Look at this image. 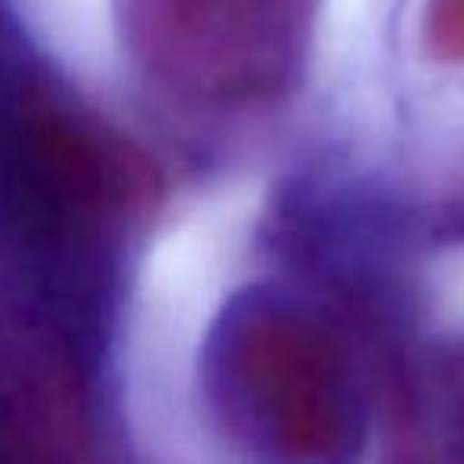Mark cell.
<instances>
[{"label": "cell", "mask_w": 464, "mask_h": 464, "mask_svg": "<svg viewBox=\"0 0 464 464\" xmlns=\"http://www.w3.org/2000/svg\"><path fill=\"white\" fill-rule=\"evenodd\" d=\"M207 404L229 426L286 449H324L350 432L356 379L337 322L303 293L248 286L207 334Z\"/></svg>", "instance_id": "1"}, {"label": "cell", "mask_w": 464, "mask_h": 464, "mask_svg": "<svg viewBox=\"0 0 464 464\" xmlns=\"http://www.w3.org/2000/svg\"><path fill=\"white\" fill-rule=\"evenodd\" d=\"M134 67L191 109L286 96L309 61L318 0H115Z\"/></svg>", "instance_id": "2"}, {"label": "cell", "mask_w": 464, "mask_h": 464, "mask_svg": "<svg viewBox=\"0 0 464 464\" xmlns=\"http://www.w3.org/2000/svg\"><path fill=\"white\" fill-rule=\"evenodd\" d=\"M420 42L436 61L464 64V0H426Z\"/></svg>", "instance_id": "3"}]
</instances>
